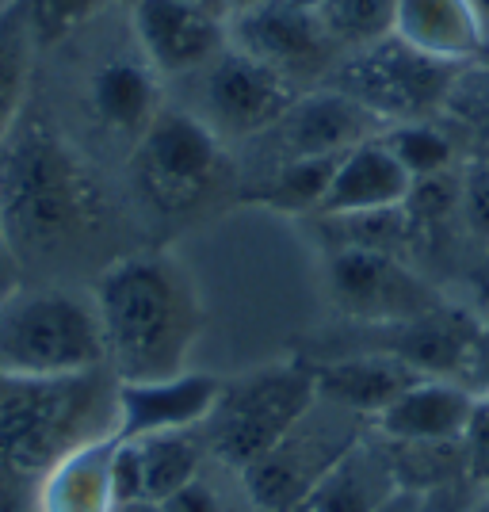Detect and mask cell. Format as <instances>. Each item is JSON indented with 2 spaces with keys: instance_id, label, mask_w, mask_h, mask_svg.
Returning a JSON list of instances; mask_svg holds the SVG:
<instances>
[{
  "instance_id": "cell-1",
  "label": "cell",
  "mask_w": 489,
  "mask_h": 512,
  "mask_svg": "<svg viewBox=\"0 0 489 512\" xmlns=\"http://www.w3.org/2000/svg\"><path fill=\"white\" fill-rule=\"evenodd\" d=\"M0 230L20 272H35L39 283H69L81 272L92 283L111 260L146 245L127 192L39 92L0 142Z\"/></svg>"
},
{
  "instance_id": "cell-2",
  "label": "cell",
  "mask_w": 489,
  "mask_h": 512,
  "mask_svg": "<svg viewBox=\"0 0 489 512\" xmlns=\"http://www.w3.org/2000/svg\"><path fill=\"white\" fill-rule=\"evenodd\" d=\"M104 333L107 367L119 383L172 379L188 371L203 333V299L169 245H142L111 260L88 283Z\"/></svg>"
},
{
  "instance_id": "cell-3",
  "label": "cell",
  "mask_w": 489,
  "mask_h": 512,
  "mask_svg": "<svg viewBox=\"0 0 489 512\" xmlns=\"http://www.w3.org/2000/svg\"><path fill=\"white\" fill-rule=\"evenodd\" d=\"M119 379L111 367L16 379L0 375V512H27L46 474L85 444L115 436Z\"/></svg>"
},
{
  "instance_id": "cell-4",
  "label": "cell",
  "mask_w": 489,
  "mask_h": 512,
  "mask_svg": "<svg viewBox=\"0 0 489 512\" xmlns=\"http://www.w3.org/2000/svg\"><path fill=\"white\" fill-rule=\"evenodd\" d=\"M234 150L180 104H165L123 161V192L146 245H165L237 203Z\"/></svg>"
},
{
  "instance_id": "cell-5",
  "label": "cell",
  "mask_w": 489,
  "mask_h": 512,
  "mask_svg": "<svg viewBox=\"0 0 489 512\" xmlns=\"http://www.w3.org/2000/svg\"><path fill=\"white\" fill-rule=\"evenodd\" d=\"M96 367H107V352L88 291L31 283L0 302V375L62 379Z\"/></svg>"
},
{
  "instance_id": "cell-6",
  "label": "cell",
  "mask_w": 489,
  "mask_h": 512,
  "mask_svg": "<svg viewBox=\"0 0 489 512\" xmlns=\"http://www.w3.org/2000/svg\"><path fill=\"white\" fill-rule=\"evenodd\" d=\"M314 402H318L314 367L298 356H287L226 379L207 421L199 425V436L218 467L241 474L264 451L276 448L314 409Z\"/></svg>"
},
{
  "instance_id": "cell-7",
  "label": "cell",
  "mask_w": 489,
  "mask_h": 512,
  "mask_svg": "<svg viewBox=\"0 0 489 512\" xmlns=\"http://www.w3.org/2000/svg\"><path fill=\"white\" fill-rule=\"evenodd\" d=\"M482 329V318L474 306L447 302L432 314L405 321H379V325H356V321H333L325 329H314L295 341L298 360L321 363L337 356H390L409 363L428 379H451L463 383L470 363V348Z\"/></svg>"
},
{
  "instance_id": "cell-8",
  "label": "cell",
  "mask_w": 489,
  "mask_h": 512,
  "mask_svg": "<svg viewBox=\"0 0 489 512\" xmlns=\"http://www.w3.org/2000/svg\"><path fill=\"white\" fill-rule=\"evenodd\" d=\"M459 69V62L432 58L398 35H386L379 43L344 54L325 88H337L363 111H371L383 127H394L436 119Z\"/></svg>"
},
{
  "instance_id": "cell-9",
  "label": "cell",
  "mask_w": 489,
  "mask_h": 512,
  "mask_svg": "<svg viewBox=\"0 0 489 512\" xmlns=\"http://www.w3.org/2000/svg\"><path fill=\"white\" fill-rule=\"evenodd\" d=\"M371 432L367 417L318 398L272 451L241 470V486L256 512H295L302 497Z\"/></svg>"
},
{
  "instance_id": "cell-10",
  "label": "cell",
  "mask_w": 489,
  "mask_h": 512,
  "mask_svg": "<svg viewBox=\"0 0 489 512\" xmlns=\"http://www.w3.org/2000/svg\"><path fill=\"white\" fill-rule=\"evenodd\" d=\"M321 283L333 321H356V325L421 318L451 302L444 287L425 276L413 260L371 249L321 253Z\"/></svg>"
},
{
  "instance_id": "cell-11",
  "label": "cell",
  "mask_w": 489,
  "mask_h": 512,
  "mask_svg": "<svg viewBox=\"0 0 489 512\" xmlns=\"http://www.w3.org/2000/svg\"><path fill=\"white\" fill-rule=\"evenodd\" d=\"M77 104L88 134H96V146L127 161L130 150L169 104L165 81L146 62L142 46L134 43V31L119 46L96 50L88 58Z\"/></svg>"
},
{
  "instance_id": "cell-12",
  "label": "cell",
  "mask_w": 489,
  "mask_h": 512,
  "mask_svg": "<svg viewBox=\"0 0 489 512\" xmlns=\"http://www.w3.org/2000/svg\"><path fill=\"white\" fill-rule=\"evenodd\" d=\"M180 85H184L180 107L192 111L230 150L260 138L298 96L272 69H264L234 46H226L214 62H207L192 77H184Z\"/></svg>"
},
{
  "instance_id": "cell-13",
  "label": "cell",
  "mask_w": 489,
  "mask_h": 512,
  "mask_svg": "<svg viewBox=\"0 0 489 512\" xmlns=\"http://www.w3.org/2000/svg\"><path fill=\"white\" fill-rule=\"evenodd\" d=\"M383 123L363 111L356 100H348L337 88H314L295 96V104L279 115L260 138L237 146V169L241 180H253L260 172L279 169L287 161H306V157H337L360 146L367 138L383 134Z\"/></svg>"
},
{
  "instance_id": "cell-14",
  "label": "cell",
  "mask_w": 489,
  "mask_h": 512,
  "mask_svg": "<svg viewBox=\"0 0 489 512\" xmlns=\"http://www.w3.org/2000/svg\"><path fill=\"white\" fill-rule=\"evenodd\" d=\"M230 46L272 69L283 85L302 92L325 88L344 50L325 31L310 0H268L253 12L230 16Z\"/></svg>"
},
{
  "instance_id": "cell-15",
  "label": "cell",
  "mask_w": 489,
  "mask_h": 512,
  "mask_svg": "<svg viewBox=\"0 0 489 512\" xmlns=\"http://www.w3.org/2000/svg\"><path fill=\"white\" fill-rule=\"evenodd\" d=\"M127 12L134 43L142 46L146 62L161 73L165 85L199 73L230 46V20L184 0H138Z\"/></svg>"
},
{
  "instance_id": "cell-16",
  "label": "cell",
  "mask_w": 489,
  "mask_h": 512,
  "mask_svg": "<svg viewBox=\"0 0 489 512\" xmlns=\"http://www.w3.org/2000/svg\"><path fill=\"white\" fill-rule=\"evenodd\" d=\"M218 375L207 371H180L172 379L149 383H119V421L115 440H146L161 432L199 428L222 394Z\"/></svg>"
},
{
  "instance_id": "cell-17",
  "label": "cell",
  "mask_w": 489,
  "mask_h": 512,
  "mask_svg": "<svg viewBox=\"0 0 489 512\" xmlns=\"http://www.w3.org/2000/svg\"><path fill=\"white\" fill-rule=\"evenodd\" d=\"M474 394L451 379H421L371 421V428L386 440L405 444H440V440H463Z\"/></svg>"
},
{
  "instance_id": "cell-18",
  "label": "cell",
  "mask_w": 489,
  "mask_h": 512,
  "mask_svg": "<svg viewBox=\"0 0 489 512\" xmlns=\"http://www.w3.org/2000/svg\"><path fill=\"white\" fill-rule=\"evenodd\" d=\"M398 493H402V482L394 474L383 440L375 432H367L360 444L302 497L295 512H379Z\"/></svg>"
},
{
  "instance_id": "cell-19",
  "label": "cell",
  "mask_w": 489,
  "mask_h": 512,
  "mask_svg": "<svg viewBox=\"0 0 489 512\" xmlns=\"http://www.w3.org/2000/svg\"><path fill=\"white\" fill-rule=\"evenodd\" d=\"M409 188H413L409 172L390 153L383 134H375V138L352 146L341 157V165L333 172V184H329L318 214H363V211L402 207Z\"/></svg>"
},
{
  "instance_id": "cell-20",
  "label": "cell",
  "mask_w": 489,
  "mask_h": 512,
  "mask_svg": "<svg viewBox=\"0 0 489 512\" xmlns=\"http://www.w3.org/2000/svg\"><path fill=\"white\" fill-rule=\"evenodd\" d=\"M310 367H314L318 398L348 409L356 417H367V421H375L413 383L428 379L421 371H413L409 363L390 360V356H367V352L363 356L321 360V363H310Z\"/></svg>"
},
{
  "instance_id": "cell-21",
  "label": "cell",
  "mask_w": 489,
  "mask_h": 512,
  "mask_svg": "<svg viewBox=\"0 0 489 512\" xmlns=\"http://www.w3.org/2000/svg\"><path fill=\"white\" fill-rule=\"evenodd\" d=\"M394 35L444 62H474L489 50L486 27L470 0H398Z\"/></svg>"
},
{
  "instance_id": "cell-22",
  "label": "cell",
  "mask_w": 489,
  "mask_h": 512,
  "mask_svg": "<svg viewBox=\"0 0 489 512\" xmlns=\"http://www.w3.org/2000/svg\"><path fill=\"white\" fill-rule=\"evenodd\" d=\"M111 451L115 436H104L96 444H85L62 459L46 474L39 486L35 509L39 512H115V493H111Z\"/></svg>"
},
{
  "instance_id": "cell-23",
  "label": "cell",
  "mask_w": 489,
  "mask_h": 512,
  "mask_svg": "<svg viewBox=\"0 0 489 512\" xmlns=\"http://www.w3.org/2000/svg\"><path fill=\"white\" fill-rule=\"evenodd\" d=\"M344 153L337 157H306V161H287L279 169H268L253 176V180H241L237 188V203L245 207H264L272 214H287V218H310L321 211L325 192L333 184V172L341 165Z\"/></svg>"
},
{
  "instance_id": "cell-24",
  "label": "cell",
  "mask_w": 489,
  "mask_h": 512,
  "mask_svg": "<svg viewBox=\"0 0 489 512\" xmlns=\"http://www.w3.org/2000/svg\"><path fill=\"white\" fill-rule=\"evenodd\" d=\"M134 444H138V459H142L146 501H153V505L169 501L172 493L184 490L211 463V451L203 444L199 428L161 432V436H146V440H134Z\"/></svg>"
},
{
  "instance_id": "cell-25",
  "label": "cell",
  "mask_w": 489,
  "mask_h": 512,
  "mask_svg": "<svg viewBox=\"0 0 489 512\" xmlns=\"http://www.w3.org/2000/svg\"><path fill=\"white\" fill-rule=\"evenodd\" d=\"M35 58H39V46L31 39L23 8L12 0L0 12V142L16 127V119L35 92Z\"/></svg>"
},
{
  "instance_id": "cell-26",
  "label": "cell",
  "mask_w": 489,
  "mask_h": 512,
  "mask_svg": "<svg viewBox=\"0 0 489 512\" xmlns=\"http://www.w3.org/2000/svg\"><path fill=\"white\" fill-rule=\"evenodd\" d=\"M436 119L459 142L463 161L467 157H489V58L486 54L474 58V62H463V69L455 73L451 92H447V100Z\"/></svg>"
},
{
  "instance_id": "cell-27",
  "label": "cell",
  "mask_w": 489,
  "mask_h": 512,
  "mask_svg": "<svg viewBox=\"0 0 489 512\" xmlns=\"http://www.w3.org/2000/svg\"><path fill=\"white\" fill-rule=\"evenodd\" d=\"M379 440H383L386 455L394 463V474H398L402 490L425 493V497L428 493L467 490L463 440H440V444H405V440H386V436H379Z\"/></svg>"
},
{
  "instance_id": "cell-28",
  "label": "cell",
  "mask_w": 489,
  "mask_h": 512,
  "mask_svg": "<svg viewBox=\"0 0 489 512\" xmlns=\"http://www.w3.org/2000/svg\"><path fill=\"white\" fill-rule=\"evenodd\" d=\"M383 142L390 153L402 161L409 180H425V176H440L447 169L463 165V150L451 138V130L440 119H417V123H394L383 130Z\"/></svg>"
},
{
  "instance_id": "cell-29",
  "label": "cell",
  "mask_w": 489,
  "mask_h": 512,
  "mask_svg": "<svg viewBox=\"0 0 489 512\" xmlns=\"http://www.w3.org/2000/svg\"><path fill=\"white\" fill-rule=\"evenodd\" d=\"M310 4L344 54L394 35L398 0H310Z\"/></svg>"
},
{
  "instance_id": "cell-30",
  "label": "cell",
  "mask_w": 489,
  "mask_h": 512,
  "mask_svg": "<svg viewBox=\"0 0 489 512\" xmlns=\"http://www.w3.org/2000/svg\"><path fill=\"white\" fill-rule=\"evenodd\" d=\"M16 4L27 16V27H31V39L39 46V54L73 43L81 31L104 20L111 8H119L115 0H16Z\"/></svg>"
},
{
  "instance_id": "cell-31",
  "label": "cell",
  "mask_w": 489,
  "mask_h": 512,
  "mask_svg": "<svg viewBox=\"0 0 489 512\" xmlns=\"http://www.w3.org/2000/svg\"><path fill=\"white\" fill-rule=\"evenodd\" d=\"M207 470H211V463H207ZM207 470L192 478L184 490L172 493L169 501H161V512H253L237 470L218 467V478H211Z\"/></svg>"
},
{
  "instance_id": "cell-32",
  "label": "cell",
  "mask_w": 489,
  "mask_h": 512,
  "mask_svg": "<svg viewBox=\"0 0 489 512\" xmlns=\"http://www.w3.org/2000/svg\"><path fill=\"white\" fill-rule=\"evenodd\" d=\"M463 463H467V490L478 497L489 493V394H474L463 428Z\"/></svg>"
},
{
  "instance_id": "cell-33",
  "label": "cell",
  "mask_w": 489,
  "mask_h": 512,
  "mask_svg": "<svg viewBox=\"0 0 489 512\" xmlns=\"http://www.w3.org/2000/svg\"><path fill=\"white\" fill-rule=\"evenodd\" d=\"M463 222L474 245L489 237V157H467L463 161Z\"/></svg>"
},
{
  "instance_id": "cell-34",
  "label": "cell",
  "mask_w": 489,
  "mask_h": 512,
  "mask_svg": "<svg viewBox=\"0 0 489 512\" xmlns=\"http://www.w3.org/2000/svg\"><path fill=\"white\" fill-rule=\"evenodd\" d=\"M111 493H115V505L146 501V478H142V459H138L134 440H115V451H111Z\"/></svg>"
},
{
  "instance_id": "cell-35",
  "label": "cell",
  "mask_w": 489,
  "mask_h": 512,
  "mask_svg": "<svg viewBox=\"0 0 489 512\" xmlns=\"http://www.w3.org/2000/svg\"><path fill=\"white\" fill-rule=\"evenodd\" d=\"M463 386H467L470 394H489V321H482V329H478V337H474Z\"/></svg>"
},
{
  "instance_id": "cell-36",
  "label": "cell",
  "mask_w": 489,
  "mask_h": 512,
  "mask_svg": "<svg viewBox=\"0 0 489 512\" xmlns=\"http://www.w3.org/2000/svg\"><path fill=\"white\" fill-rule=\"evenodd\" d=\"M467 287L474 291V310L478 314L489 310V237L478 245V253H474V264H470L467 272Z\"/></svg>"
},
{
  "instance_id": "cell-37",
  "label": "cell",
  "mask_w": 489,
  "mask_h": 512,
  "mask_svg": "<svg viewBox=\"0 0 489 512\" xmlns=\"http://www.w3.org/2000/svg\"><path fill=\"white\" fill-rule=\"evenodd\" d=\"M425 505V493H413V490H402L398 497H390L379 512H421Z\"/></svg>"
},
{
  "instance_id": "cell-38",
  "label": "cell",
  "mask_w": 489,
  "mask_h": 512,
  "mask_svg": "<svg viewBox=\"0 0 489 512\" xmlns=\"http://www.w3.org/2000/svg\"><path fill=\"white\" fill-rule=\"evenodd\" d=\"M459 490H447V493H428L421 512H459Z\"/></svg>"
},
{
  "instance_id": "cell-39",
  "label": "cell",
  "mask_w": 489,
  "mask_h": 512,
  "mask_svg": "<svg viewBox=\"0 0 489 512\" xmlns=\"http://www.w3.org/2000/svg\"><path fill=\"white\" fill-rule=\"evenodd\" d=\"M222 4H226L230 16H241V12H253L260 4H268V0H222Z\"/></svg>"
},
{
  "instance_id": "cell-40",
  "label": "cell",
  "mask_w": 489,
  "mask_h": 512,
  "mask_svg": "<svg viewBox=\"0 0 489 512\" xmlns=\"http://www.w3.org/2000/svg\"><path fill=\"white\" fill-rule=\"evenodd\" d=\"M184 4H195V8H203V12H214V16L230 20V12H226V4H222V0H184Z\"/></svg>"
},
{
  "instance_id": "cell-41",
  "label": "cell",
  "mask_w": 489,
  "mask_h": 512,
  "mask_svg": "<svg viewBox=\"0 0 489 512\" xmlns=\"http://www.w3.org/2000/svg\"><path fill=\"white\" fill-rule=\"evenodd\" d=\"M470 8L478 12V20H482V27H486V39H489V0H470Z\"/></svg>"
},
{
  "instance_id": "cell-42",
  "label": "cell",
  "mask_w": 489,
  "mask_h": 512,
  "mask_svg": "<svg viewBox=\"0 0 489 512\" xmlns=\"http://www.w3.org/2000/svg\"><path fill=\"white\" fill-rule=\"evenodd\" d=\"M115 512H161V505H153V501H138V505H119Z\"/></svg>"
},
{
  "instance_id": "cell-43",
  "label": "cell",
  "mask_w": 489,
  "mask_h": 512,
  "mask_svg": "<svg viewBox=\"0 0 489 512\" xmlns=\"http://www.w3.org/2000/svg\"><path fill=\"white\" fill-rule=\"evenodd\" d=\"M467 512H489V493H482V497H478V505H470Z\"/></svg>"
},
{
  "instance_id": "cell-44",
  "label": "cell",
  "mask_w": 489,
  "mask_h": 512,
  "mask_svg": "<svg viewBox=\"0 0 489 512\" xmlns=\"http://www.w3.org/2000/svg\"><path fill=\"white\" fill-rule=\"evenodd\" d=\"M115 4H119V8H134V4H138V0H115Z\"/></svg>"
},
{
  "instance_id": "cell-45",
  "label": "cell",
  "mask_w": 489,
  "mask_h": 512,
  "mask_svg": "<svg viewBox=\"0 0 489 512\" xmlns=\"http://www.w3.org/2000/svg\"><path fill=\"white\" fill-rule=\"evenodd\" d=\"M486 58H489V50H486Z\"/></svg>"
},
{
  "instance_id": "cell-46",
  "label": "cell",
  "mask_w": 489,
  "mask_h": 512,
  "mask_svg": "<svg viewBox=\"0 0 489 512\" xmlns=\"http://www.w3.org/2000/svg\"><path fill=\"white\" fill-rule=\"evenodd\" d=\"M459 512H467V509H459Z\"/></svg>"
},
{
  "instance_id": "cell-47",
  "label": "cell",
  "mask_w": 489,
  "mask_h": 512,
  "mask_svg": "<svg viewBox=\"0 0 489 512\" xmlns=\"http://www.w3.org/2000/svg\"><path fill=\"white\" fill-rule=\"evenodd\" d=\"M253 512H256V509H253Z\"/></svg>"
}]
</instances>
